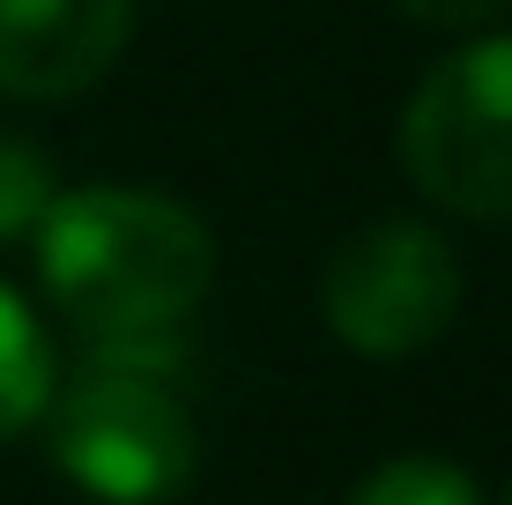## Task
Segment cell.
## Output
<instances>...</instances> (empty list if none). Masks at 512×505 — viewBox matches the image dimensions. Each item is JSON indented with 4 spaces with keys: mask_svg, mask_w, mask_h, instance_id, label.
<instances>
[{
    "mask_svg": "<svg viewBox=\"0 0 512 505\" xmlns=\"http://www.w3.org/2000/svg\"><path fill=\"white\" fill-rule=\"evenodd\" d=\"M505 505H512V498H505Z\"/></svg>",
    "mask_w": 512,
    "mask_h": 505,
    "instance_id": "30bf717a",
    "label": "cell"
},
{
    "mask_svg": "<svg viewBox=\"0 0 512 505\" xmlns=\"http://www.w3.org/2000/svg\"><path fill=\"white\" fill-rule=\"evenodd\" d=\"M416 23H438V30H461V23H483V15L512 8V0H401Z\"/></svg>",
    "mask_w": 512,
    "mask_h": 505,
    "instance_id": "9c48e42d",
    "label": "cell"
},
{
    "mask_svg": "<svg viewBox=\"0 0 512 505\" xmlns=\"http://www.w3.org/2000/svg\"><path fill=\"white\" fill-rule=\"evenodd\" d=\"M52 379H60V364H52L45 327L30 320V305L15 298L8 283H0V446L45 416Z\"/></svg>",
    "mask_w": 512,
    "mask_h": 505,
    "instance_id": "8992f818",
    "label": "cell"
},
{
    "mask_svg": "<svg viewBox=\"0 0 512 505\" xmlns=\"http://www.w3.org/2000/svg\"><path fill=\"white\" fill-rule=\"evenodd\" d=\"M38 275L82 342L179 335L216 283V246L193 208L141 186H82L45 208Z\"/></svg>",
    "mask_w": 512,
    "mask_h": 505,
    "instance_id": "6da1fadb",
    "label": "cell"
},
{
    "mask_svg": "<svg viewBox=\"0 0 512 505\" xmlns=\"http://www.w3.org/2000/svg\"><path fill=\"white\" fill-rule=\"evenodd\" d=\"M349 505H483V498H475L468 468L431 461V454H401V461L372 468Z\"/></svg>",
    "mask_w": 512,
    "mask_h": 505,
    "instance_id": "52a82bcc",
    "label": "cell"
},
{
    "mask_svg": "<svg viewBox=\"0 0 512 505\" xmlns=\"http://www.w3.org/2000/svg\"><path fill=\"white\" fill-rule=\"evenodd\" d=\"M134 0H0V90L23 104L82 97L127 52Z\"/></svg>",
    "mask_w": 512,
    "mask_h": 505,
    "instance_id": "5b68a950",
    "label": "cell"
},
{
    "mask_svg": "<svg viewBox=\"0 0 512 505\" xmlns=\"http://www.w3.org/2000/svg\"><path fill=\"white\" fill-rule=\"evenodd\" d=\"M179 335H134L90 342L67 387L52 379L45 446L104 505H164L193 483V416L171 394Z\"/></svg>",
    "mask_w": 512,
    "mask_h": 505,
    "instance_id": "7a4b0ae2",
    "label": "cell"
},
{
    "mask_svg": "<svg viewBox=\"0 0 512 505\" xmlns=\"http://www.w3.org/2000/svg\"><path fill=\"white\" fill-rule=\"evenodd\" d=\"M52 201H60V186H52V164L23 142V134L0 127V238L38 231Z\"/></svg>",
    "mask_w": 512,
    "mask_h": 505,
    "instance_id": "ba28073f",
    "label": "cell"
},
{
    "mask_svg": "<svg viewBox=\"0 0 512 505\" xmlns=\"http://www.w3.org/2000/svg\"><path fill=\"white\" fill-rule=\"evenodd\" d=\"M320 312L334 342H349L357 357H379V364L416 357L461 312V260L431 223L349 231L320 275Z\"/></svg>",
    "mask_w": 512,
    "mask_h": 505,
    "instance_id": "277c9868",
    "label": "cell"
},
{
    "mask_svg": "<svg viewBox=\"0 0 512 505\" xmlns=\"http://www.w3.org/2000/svg\"><path fill=\"white\" fill-rule=\"evenodd\" d=\"M401 164L453 216L512 223V38H483L416 82Z\"/></svg>",
    "mask_w": 512,
    "mask_h": 505,
    "instance_id": "3957f363",
    "label": "cell"
}]
</instances>
